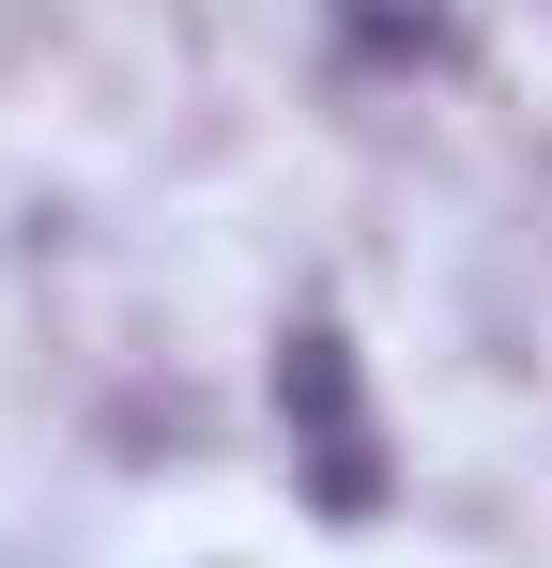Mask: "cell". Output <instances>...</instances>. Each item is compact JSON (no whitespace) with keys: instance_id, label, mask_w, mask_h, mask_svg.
<instances>
[{"instance_id":"6da1fadb","label":"cell","mask_w":552,"mask_h":568,"mask_svg":"<svg viewBox=\"0 0 552 568\" xmlns=\"http://www.w3.org/2000/svg\"><path fill=\"white\" fill-rule=\"evenodd\" d=\"M276 415H292V446H307V491H323L338 523H368V507H384V430H368V384H354V338H338V323H292Z\"/></svg>"}]
</instances>
